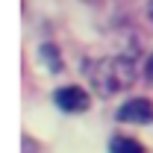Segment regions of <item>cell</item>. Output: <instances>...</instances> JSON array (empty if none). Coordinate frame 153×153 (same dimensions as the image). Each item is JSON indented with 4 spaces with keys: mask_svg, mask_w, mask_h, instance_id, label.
I'll list each match as a JSON object with an SVG mask.
<instances>
[{
    "mask_svg": "<svg viewBox=\"0 0 153 153\" xmlns=\"http://www.w3.org/2000/svg\"><path fill=\"white\" fill-rule=\"evenodd\" d=\"M82 74L88 76L91 91L100 97H112L130 91L135 82V62L130 56H103L82 62Z\"/></svg>",
    "mask_w": 153,
    "mask_h": 153,
    "instance_id": "obj_1",
    "label": "cell"
},
{
    "mask_svg": "<svg viewBox=\"0 0 153 153\" xmlns=\"http://www.w3.org/2000/svg\"><path fill=\"white\" fill-rule=\"evenodd\" d=\"M53 103H56L62 112H85L88 109V103H91V97L85 88H79V85H65V88H56L53 91Z\"/></svg>",
    "mask_w": 153,
    "mask_h": 153,
    "instance_id": "obj_2",
    "label": "cell"
},
{
    "mask_svg": "<svg viewBox=\"0 0 153 153\" xmlns=\"http://www.w3.org/2000/svg\"><path fill=\"white\" fill-rule=\"evenodd\" d=\"M118 121L124 124H150L153 121V103L147 97H133L118 109Z\"/></svg>",
    "mask_w": 153,
    "mask_h": 153,
    "instance_id": "obj_3",
    "label": "cell"
},
{
    "mask_svg": "<svg viewBox=\"0 0 153 153\" xmlns=\"http://www.w3.org/2000/svg\"><path fill=\"white\" fill-rule=\"evenodd\" d=\"M109 153H144V147L130 135H112L109 138Z\"/></svg>",
    "mask_w": 153,
    "mask_h": 153,
    "instance_id": "obj_4",
    "label": "cell"
},
{
    "mask_svg": "<svg viewBox=\"0 0 153 153\" xmlns=\"http://www.w3.org/2000/svg\"><path fill=\"white\" fill-rule=\"evenodd\" d=\"M38 59L47 65L50 74H59V71H62V56H59L56 44H41V47H38Z\"/></svg>",
    "mask_w": 153,
    "mask_h": 153,
    "instance_id": "obj_5",
    "label": "cell"
},
{
    "mask_svg": "<svg viewBox=\"0 0 153 153\" xmlns=\"http://www.w3.org/2000/svg\"><path fill=\"white\" fill-rule=\"evenodd\" d=\"M144 79H147V82H153V53L147 56V62H144Z\"/></svg>",
    "mask_w": 153,
    "mask_h": 153,
    "instance_id": "obj_6",
    "label": "cell"
}]
</instances>
